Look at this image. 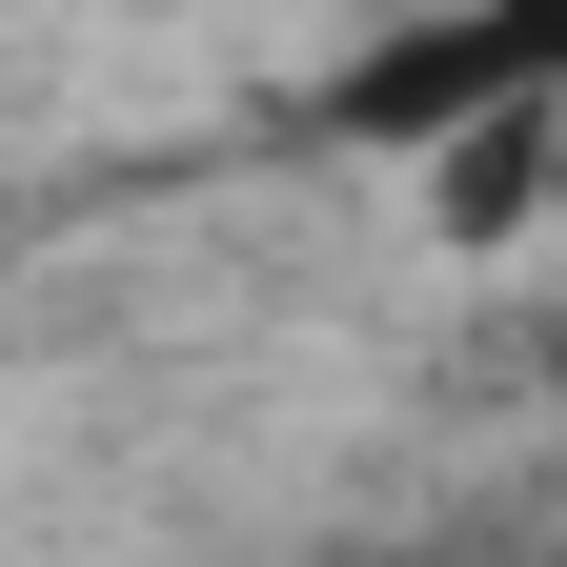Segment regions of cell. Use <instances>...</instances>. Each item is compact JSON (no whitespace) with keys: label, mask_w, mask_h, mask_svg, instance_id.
Returning a JSON list of instances; mask_svg holds the SVG:
<instances>
[{"label":"cell","mask_w":567,"mask_h":567,"mask_svg":"<svg viewBox=\"0 0 567 567\" xmlns=\"http://www.w3.org/2000/svg\"><path fill=\"white\" fill-rule=\"evenodd\" d=\"M507 102H567V21H385L324 82V122L365 142V163H446V142L507 122Z\"/></svg>","instance_id":"cell-1"},{"label":"cell","mask_w":567,"mask_h":567,"mask_svg":"<svg viewBox=\"0 0 567 567\" xmlns=\"http://www.w3.org/2000/svg\"><path fill=\"white\" fill-rule=\"evenodd\" d=\"M567 203V102H507V122H466L446 163H425V224L446 244H507V224H547Z\"/></svg>","instance_id":"cell-2"}]
</instances>
